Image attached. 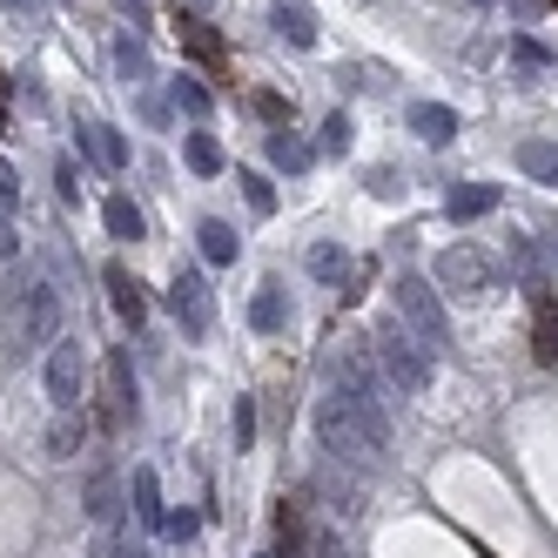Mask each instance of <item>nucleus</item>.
<instances>
[{"label": "nucleus", "instance_id": "15", "mask_svg": "<svg viewBox=\"0 0 558 558\" xmlns=\"http://www.w3.org/2000/svg\"><path fill=\"white\" fill-rule=\"evenodd\" d=\"M310 492L324 498L337 518H356V511H364V492H356L350 477H337V464H330V471H316V485H310Z\"/></svg>", "mask_w": 558, "mask_h": 558}, {"label": "nucleus", "instance_id": "16", "mask_svg": "<svg viewBox=\"0 0 558 558\" xmlns=\"http://www.w3.org/2000/svg\"><path fill=\"white\" fill-rule=\"evenodd\" d=\"M411 129H417L430 148H445V142L458 135V114H451L445 101H417V108H411Z\"/></svg>", "mask_w": 558, "mask_h": 558}, {"label": "nucleus", "instance_id": "4", "mask_svg": "<svg viewBox=\"0 0 558 558\" xmlns=\"http://www.w3.org/2000/svg\"><path fill=\"white\" fill-rule=\"evenodd\" d=\"M61 343V290L48 276H27L21 290V350H54Z\"/></svg>", "mask_w": 558, "mask_h": 558}, {"label": "nucleus", "instance_id": "35", "mask_svg": "<svg viewBox=\"0 0 558 558\" xmlns=\"http://www.w3.org/2000/svg\"><path fill=\"white\" fill-rule=\"evenodd\" d=\"M0 209H21V175H14V162H0Z\"/></svg>", "mask_w": 558, "mask_h": 558}, {"label": "nucleus", "instance_id": "3", "mask_svg": "<svg viewBox=\"0 0 558 558\" xmlns=\"http://www.w3.org/2000/svg\"><path fill=\"white\" fill-rule=\"evenodd\" d=\"M390 303H397V324H404L430 356H437V350H451V310H445V296H437L430 276H397Z\"/></svg>", "mask_w": 558, "mask_h": 558}, {"label": "nucleus", "instance_id": "40", "mask_svg": "<svg viewBox=\"0 0 558 558\" xmlns=\"http://www.w3.org/2000/svg\"><path fill=\"white\" fill-rule=\"evenodd\" d=\"M545 283H558V235L545 243Z\"/></svg>", "mask_w": 558, "mask_h": 558}, {"label": "nucleus", "instance_id": "31", "mask_svg": "<svg viewBox=\"0 0 558 558\" xmlns=\"http://www.w3.org/2000/svg\"><path fill=\"white\" fill-rule=\"evenodd\" d=\"M511 61L538 74V68H551V48H545V41H532V34H518V41H511Z\"/></svg>", "mask_w": 558, "mask_h": 558}, {"label": "nucleus", "instance_id": "36", "mask_svg": "<svg viewBox=\"0 0 558 558\" xmlns=\"http://www.w3.org/2000/svg\"><path fill=\"white\" fill-rule=\"evenodd\" d=\"M162 525H169V538H195V511H169Z\"/></svg>", "mask_w": 558, "mask_h": 558}, {"label": "nucleus", "instance_id": "29", "mask_svg": "<svg viewBox=\"0 0 558 558\" xmlns=\"http://www.w3.org/2000/svg\"><path fill=\"white\" fill-rule=\"evenodd\" d=\"M175 108H182V114H195V122H203V114H209V88L195 82V74H175Z\"/></svg>", "mask_w": 558, "mask_h": 558}, {"label": "nucleus", "instance_id": "19", "mask_svg": "<svg viewBox=\"0 0 558 558\" xmlns=\"http://www.w3.org/2000/svg\"><path fill=\"white\" fill-rule=\"evenodd\" d=\"M518 169L532 182H558V142H518Z\"/></svg>", "mask_w": 558, "mask_h": 558}, {"label": "nucleus", "instance_id": "24", "mask_svg": "<svg viewBox=\"0 0 558 558\" xmlns=\"http://www.w3.org/2000/svg\"><path fill=\"white\" fill-rule=\"evenodd\" d=\"M135 518L142 525H162V477H155L148 464L135 471Z\"/></svg>", "mask_w": 558, "mask_h": 558}, {"label": "nucleus", "instance_id": "22", "mask_svg": "<svg viewBox=\"0 0 558 558\" xmlns=\"http://www.w3.org/2000/svg\"><path fill=\"white\" fill-rule=\"evenodd\" d=\"M82 437H88L82 411H61V417H54V430H48V458H74V451H82Z\"/></svg>", "mask_w": 558, "mask_h": 558}, {"label": "nucleus", "instance_id": "18", "mask_svg": "<svg viewBox=\"0 0 558 558\" xmlns=\"http://www.w3.org/2000/svg\"><path fill=\"white\" fill-rule=\"evenodd\" d=\"M276 34H283V41H296V48H310V41H316L310 0H276Z\"/></svg>", "mask_w": 558, "mask_h": 558}, {"label": "nucleus", "instance_id": "26", "mask_svg": "<svg viewBox=\"0 0 558 558\" xmlns=\"http://www.w3.org/2000/svg\"><path fill=\"white\" fill-rule=\"evenodd\" d=\"M283 316H290V310H283V290H276V283L256 290V303H250V324H256V330H283Z\"/></svg>", "mask_w": 558, "mask_h": 558}, {"label": "nucleus", "instance_id": "42", "mask_svg": "<svg viewBox=\"0 0 558 558\" xmlns=\"http://www.w3.org/2000/svg\"><path fill=\"white\" fill-rule=\"evenodd\" d=\"M129 8H135V14H142V8H148V0H129Z\"/></svg>", "mask_w": 558, "mask_h": 558}, {"label": "nucleus", "instance_id": "21", "mask_svg": "<svg viewBox=\"0 0 558 558\" xmlns=\"http://www.w3.org/2000/svg\"><path fill=\"white\" fill-rule=\"evenodd\" d=\"M101 222H108V235H122V243H135V235H142V209L129 203V195H108V203H101Z\"/></svg>", "mask_w": 558, "mask_h": 558}, {"label": "nucleus", "instance_id": "12", "mask_svg": "<svg viewBox=\"0 0 558 558\" xmlns=\"http://www.w3.org/2000/svg\"><path fill=\"white\" fill-rule=\"evenodd\" d=\"M505 256H511V269H518V283H525L532 296H545V290H551V283H545V250L532 243V235H511V250H505Z\"/></svg>", "mask_w": 558, "mask_h": 558}, {"label": "nucleus", "instance_id": "25", "mask_svg": "<svg viewBox=\"0 0 558 558\" xmlns=\"http://www.w3.org/2000/svg\"><path fill=\"white\" fill-rule=\"evenodd\" d=\"M182 155H189V169H195V175H216V169H222V142H216V135H203V129L182 142Z\"/></svg>", "mask_w": 558, "mask_h": 558}, {"label": "nucleus", "instance_id": "34", "mask_svg": "<svg viewBox=\"0 0 558 558\" xmlns=\"http://www.w3.org/2000/svg\"><path fill=\"white\" fill-rule=\"evenodd\" d=\"M324 148H337V155L350 148V114H343V108H337L330 122H324Z\"/></svg>", "mask_w": 558, "mask_h": 558}, {"label": "nucleus", "instance_id": "32", "mask_svg": "<svg viewBox=\"0 0 558 558\" xmlns=\"http://www.w3.org/2000/svg\"><path fill=\"white\" fill-rule=\"evenodd\" d=\"M54 189H61V203H82V169H74L68 155L54 162Z\"/></svg>", "mask_w": 558, "mask_h": 558}, {"label": "nucleus", "instance_id": "6", "mask_svg": "<svg viewBox=\"0 0 558 558\" xmlns=\"http://www.w3.org/2000/svg\"><path fill=\"white\" fill-rule=\"evenodd\" d=\"M48 404L54 411H74V404H82V343H74V337H61L54 350H48Z\"/></svg>", "mask_w": 558, "mask_h": 558}, {"label": "nucleus", "instance_id": "9", "mask_svg": "<svg viewBox=\"0 0 558 558\" xmlns=\"http://www.w3.org/2000/svg\"><path fill=\"white\" fill-rule=\"evenodd\" d=\"M175 34H182V54H195L209 74H222V68H229V48H222V34H216L209 21H189V14H182V21H175Z\"/></svg>", "mask_w": 558, "mask_h": 558}, {"label": "nucleus", "instance_id": "10", "mask_svg": "<svg viewBox=\"0 0 558 558\" xmlns=\"http://www.w3.org/2000/svg\"><path fill=\"white\" fill-rule=\"evenodd\" d=\"M108 303H114V316H122L129 330L148 316V296H142V283H135V276H129L122 263H108Z\"/></svg>", "mask_w": 558, "mask_h": 558}, {"label": "nucleus", "instance_id": "7", "mask_svg": "<svg viewBox=\"0 0 558 558\" xmlns=\"http://www.w3.org/2000/svg\"><path fill=\"white\" fill-rule=\"evenodd\" d=\"M169 310H175V324H182L189 337H203V330H209V316H216L209 283H203L195 269H175V283H169Z\"/></svg>", "mask_w": 558, "mask_h": 558}, {"label": "nucleus", "instance_id": "28", "mask_svg": "<svg viewBox=\"0 0 558 558\" xmlns=\"http://www.w3.org/2000/svg\"><path fill=\"white\" fill-rule=\"evenodd\" d=\"M114 68H122V82H142V74H148V48L135 41V34L114 41Z\"/></svg>", "mask_w": 558, "mask_h": 558}, {"label": "nucleus", "instance_id": "30", "mask_svg": "<svg viewBox=\"0 0 558 558\" xmlns=\"http://www.w3.org/2000/svg\"><path fill=\"white\" fill-rule=\"evenodd\" d=\"M235 182H243V195H250V209H256V216H269V209H276V189H269V175H256V169H235Z\"/></svg>", "mask_w": 558, "mask_h": 558}, {"label": "nucleus", "instance_id": "37", "mask_svg": "<svg viewBox=\"0 0 558 558\" xmlns=\"http://www.w3.org/2000/svg\"><path fill=\"white\" fill-rule=\"evenodd\" d=\"M316 558H356V551H350L337 532H324V538H316Z\"/></svg>", "mask_w": 558, "mask_h": 558}, {"label": "nucleus", "instance_id": "38", "mask_svg": "<svg viewBox=\"0 0 558 558\" xmlns=\"http://www.w3.org/2000/svg\"><path fill=\"white\" fill-rule=\"evenodd\" d=\"M256 114H263V122H283L290 108H283V95H256Z\"/></svg>", "mask_w": 558, "mask_h": 558}, {"label": "nucleus", "instance_id": "41", "mask_svg": "<svg viewBox=\"0 0 558 558\" xmlns=\"http://www.w3.org/2000/svg\"><path fill=\"white\" fill-rule=\"evenodd\" d=\"M0 256H21V243H14V229H8V216H0Z\"/></svg>", "mask_w": 558, "mask_h": 558}, {"label": "nucleus", "instance_id": "14", "mask_svg": "<svg viewBox=\"0 0 558 558\" xmlns=\"http://www.w3.org/2000/svg\"><path fill=\"white\" fill-rule=\"evenodd\" d=\"M122 417H135V377H129V356L114 350L108 356V424H122Z\"/></svg>", "mask_w": 558, "mask_h": 558}, {"label": "nucleus", "instance_id": "20", "mask_svg": "<svg viewBox=\"0 0 558 558\" xmlns=\"http://www.w3.org/2000/svg\"><path fill=\"white\" fill-rule=\"evenodd\" d=\"M269 162H276V169H290V175H303V169L316 162V148H310L303 135H269Z\"/></svg>", "mask_w": 558, "mask_h": 558}, {"label": "nucleus", "instance_id": "33", "mask_svg": "<svg viewBox=\"0 0 558 558\" xmlns=\"http://www.w3.org/2000/svg\"><path fill=\"white\" fill-rule=\"evenodd\" d=\"M250 437H256V404L235 397V451H250Z\"/></svg>", "mask_w": 558, "mask_h": 558}, {"label": "nucleus", "instance_id": "23", "mask_svg": "<svg viewBox=\"0 0 558 558\" xmlns=\"http://www.w3.org/2000/svg\"><path fill=\"white\" fill-rule=\"evenodd\" d=\"M195 243H203V256H209V263H235V250H243V243H235V229H229V222H216V216L195 229Z\"/></svg>", "mask_w": 558, "mask_h": 558}, {"label": "nucleus", "instance_id": "1", "mask_svg": "<svg viewBox=\"0 0 558 558\" xmlns=\"http://www.w3.org/2000/svg\"><path fill=\"white\" fill-rule=\"evenodd\" d=\"M316 445H324L330 464H343V471H377V464H384V437L356 417L337 390L316 397Z\"/></svg>", "mask_w": 558, "mask_h": 558}, {"label": "nucleus", "instance_id": "13", "mask_svg": "<svg viewBox=\"0 0 558 558\" xmlns=\"http://www.w3.org/2000/svg\"><path fill=\"white\" fill-rule=\"evenodd\" d=\"M445 209H451V222H477V216L498 209V189H492V182H464V189L445 195Z\"/></svg>", "mask_w": 558, "mask_h": 558}, {"label": "nucleus", "instance_id": "27", "mask_svg": "<svg viewBox=\"0 0 558 558\" xmlns=\"http://www.w3.org/2000/svg\"><path fill=\"white\" fill-rule=\"evenodd\" d=\"M343 269H350V256L337 243H316L310 250V276H316V283H343Z\"/></svg>", "mask_w": 558, "mask_h": 558}, {"label": "nucleus", "instance_id": "2", "mask_svg": "<svg viewBox=\"0 0 558 558\" xmlns=\"http://www.w3.org/2000/svg\"><path fill=\"white\" fill-rule=\"evenodd\" d=\"M371 356H377V371H384V384L397 390V397H424L430 384H437V356L397 324H377V337H371Z\"/></svg>", "mask_w": 558, "mask_h": 558}, {"label": "nucleus", "instance_id": "17", "mask_svg": "<svg viewBox=\"0 0 558 558\" xmlns=\"http://www.w3.org/2000/svg\"><path fill=\"white\" fill-rule=\"evenodd\" d=\"M74 135H82V148L95 155V162H108V169H129V142L114 135V129H101V122H82Z\"/></svg>", "mask_w": 558, "mask_h": 558}, {"label": "nucleus", "instance_id": "8", "mask_svg": "<svg viewBox=\"0 0 558 558\" xmlns=\"http://www.w3.org/2000/svg\"><path fill=\"white\" fill-rule=\"evenodd\" d=\"M82 505H88L95 525H122V477H114V464H95V471H88Z\"/></svg>", "mask_w": 558, "mask_h": 558}, {"label": "nucleus", "instance_id": "11", "mask_svg": "<svg viewBox=\"0 0 558 558\" xmlns=\"http://www.w3.org/2000/svg\"><path fill=\"white\" fill-rule=\"evenodd\" d=\"M532 356L558 371V303L551 296H532Z\"/></svg>", "mask_w": 558, "mask_h": 558}, {"label": "nucleus", "instance_id": "39", "mask_svg": "<svg viewBox=\"0 0 558 558\" xmlns=\"http://www.w3.org/2000/svg\"><path fill=\"white\" fill-rule=\"evenodd\" d=\"M0 8H8L14 21H41V0H0Z\"/></svg>", "mask_w": 558, "mask_h": 558}, {"label": "nucleus", "instance_id": "5", "mask_svg": "<svg viewBox=\"0 0 558 558\" xmlns=\"http://www.w3.org/2000/svg\"><path fill=\"white\" fill-rule=\"evenodd\" d=\"M492 276H498V269H492V256L477 250V243H451L445 256L430 263V283H437V290H451V296H485V290H492Z\"/></svg>", "mask_w": 558, "mask_h": 558}]
</instances>
